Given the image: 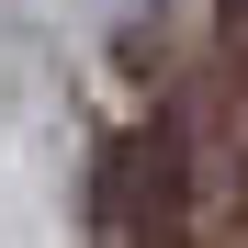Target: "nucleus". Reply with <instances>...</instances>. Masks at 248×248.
<instances>
[{
    "mask_svg": "<svg viewBox=\"0 0 248 248\" xmlns=\"http://www.w3.org/2000/svg\"><path fill=\"white\" fill-rule=\"evenodd\" d=\"M192 192H181V136L170 124H136V136L102 147L91 170V248H181Z\"/></svg>",
    "mask_w": 248,
    "mask_h": 248,
    "instance_id": "f257e3e1",
    "label": "nucleus"
},
{
    "mask_svg": "<svg viewBox=\"0 0 248 248\" xmlns=\"http://www.w3.org/2000/svg\"><path fill=\"white\" fill-rule=\"evenodd\" d=\"M226 46H237V57H248V0H226Z\"/></svg>",
    "mask_w": 248,
    "mask_h": 248,
    "instance_id": "f03ea898",
    "label": "nucleus"
}]
</instances>
